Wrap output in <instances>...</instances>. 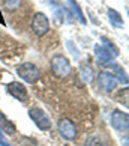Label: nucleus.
<instances>
[{"label":"nucleus","instance_id":"12","mask_svg":"<svg viewBox=\"0 0 129 146\" xmlns=\"http://www.w3.org/2000/svg\"><path fill=\"white\" fill-rule=\"evenodd\" d=\"M108 66H111V69L114 71V77H117V82H122L123 84H128V75L125 72V69H123L119 63H114V62H110L108 63Z\"/></svg>","mask_w":129,"mask_h":146},{"label":"nucleus","instance_id":"18","mask_svg":"<svg viewBox=\"0 0 129 146\" xmlns=\"http://www.w3.org/2000/svg\"><path fill=\"white\" fill-rule=\"evenodd\" d=\"M20 143L23 145V146H38L35 140H32V139H26V137L21 139V140H20Z\"/></svg>","mask_w":129,"mask_h":146},{"label":"nucleus","instance_id":"2","mask_svg":"<svg viewBox=\"0 0 129 146\" xmlns=\"http://www.w3.org/2000/svg\"><path fill=\"white\" fill-rule=\"evenodd\" d=\"M51 69H53V72H54L56 77H60V78L68 77L72 71L69 60L62 54H57L51 59Z\"/></svg>","mask_w":129,"mask_h":146},{"label":"nucleus","instance_id":"15","mask_svg":"<svg viewBox=\"0 0 129 146\" xmlns=\"http://www.w3.org/2000/svg\"><path fill=\"white\" fill-rule=\"evenodd\" d=\"M80 74H81V78L84 83H92L93 78H95V74H93V69L89 66V65H81L80 66Z\"/></svg>","mask_w":129,"mask_h":146},{"label":"nucleus","instance_id":"10","mask_svg":"<svg viewBox=\"0 0 129 146\" xmlns=\"http://www.w3.org/2000/svg\"><path fill=\"white\" fill-rule=\"evenodd\" d=\"M107 14H108V20H110L111 26H114L116 29H123V26H125V21H123L122 15L117 12L116 9L108 8V9H107Z\"/></svg>","mask_w":129,"mask_h":146},{"label":"nucleus","instance_id":"6","mask_svg":"<svg viewBox=\"0 0 129 146\" xmlns=\"http://www.w3.org/2000/svg\"><path fill=\"white\" fill-rule=\"evenodd\" d=\"M57 129L60 133V136L66 140H74L77 137V127L69 119H60L57 122Z\"/></svg>","mask_w":129,"mask_h":146},{"label":"nucleus","instance_id":"3","mask_svg":"<svg viewBox=\"0 0 129 146\" xmlns=\"http://www.w3.org/2000/svg\"><path fill=\"white\" fill-rule=\"evenodd\" d=\"M30 27L36 36H44L50 30V20L44 12H36L30 21Z\"/></svg>","mask_w":129,"mask_h":146},{"label":"nucleus","instance_id":"22","mask_svg":"<svg viewBox=\"0 0 129 146\" xmlns=\"http://www.w3.org/2000/svg\"><path fill=\"white\" fill-rule=\"evenodd\" d=\"M48 2H54V0H48Z\"/></svg>","mask_w":129,"mask_h":146},{"label":"nucleus","instance_id":"19","mask_svg":"<svg viewBox=\"0 0 129 146\" xmlns=\"http://www.w3.org/2000/svg\"><path fill=\"white\" fill-rule=\"evenodd\" d=\"M0 146H12L11 143L6 142V139L3 137V133H2V129H0Z\"/></svg>","mask_w":129,"mask_h":146},{"label":"nucleus","instance_id":"16","mask_svg":"<svg viewBox=\"0 0 129 146\" xmlns=\"http://www.w3.org/2000/svg\"><path fill=\"white\" fill-rule=\"evenodd\" d=\"M86 146H107V142L99 136H90L86 140Z\"/></svg>","mask_w":129,"mask_h":146},{"label":"nucleus","instance_id":"7","mask_svg":"<svg viewBox=\"0 0 129 146\" xmlns=\"http://www.w3.org/2000/svg\"><path fill=\"white\" fill-rule=\"evenodd\" d=\"M98 84L99 88L105 92V94H110L117 88V78L110 72H99L98 75Z\"/></svg>","mask_w":129,"mask_h":146},{"label":"nucleus","instance_id":"1","mask_svg":"<svg viewBox=\"0 0 129 146\" xmlns=\"http://www.w3.org/2000/svg\"><path fill=\"white\" fill-rule=\"evenodd\" d=\"M15 71H17L20 78H23L26 83H30V84L36 83L38 80H39V75H41L39 68H38L36 65L30 63V62H24V63L18 65Z\"/></svg>","mask_w":129,"mask_h":146},{"label":"nucleus","instance_id":"17","mask_svg":"<svg viewBox=\"0 0 129 146\" xmlns=\"http://www.w3.org/2000/svg\"><path fill=\"white\" fill-rule=\"evenodd\" d=\"M21 5V0H5V8L8 11H15Z\"/></svg>","mask_w":129,"mask_h":146},{"label":"nucleus","instance_id":"9","mask_svg":"<svg viewBox=\"0 0 129 146\" xmlns=\"http://www.w3.org/2000/svg\"><path fill=\"white\" fill-rule=\"evenodd\" d=\"M95 56H96V63L101 65V66H107L113 60V56L99 44L95 45Z\"/></svg>","mask_w":129,"mask_h":146},{"label":"nucleus","instance_id":"11","mask_svg":"<svg viewBox=\"0 0 129 146\" xmlns=\"http://www.w3.org/2000/svg\"><path fill=\"white\" fill-rule=\"evenodd\" d=\"M68 3H69V6H71V11H72L71 14L74 15V17L77 18L81 24H87V20H86L83 11H81V8H80V5L75 2V0H68Z\"/></svg>","mask_w":129,"mask_h":146},{"label":"nucleus","instance_id":"4","mask_svg":"<svg viewBox=\"0 0 129 146\" xmlns=\"http://www.w3.org/2000/svg\"><path fill=\"white\" fill-rule=\"evenodd\" d=\"M29 116L30 119L36 123V127H39V129L42 131H48L51 128V121L50 117L45 115V111L39 109V107H33V109L29 110Z\"/></svg>","mask_w":129,"mask_h":146},{"label":"nucleus","instance_id":"5","mask_svg":"<svg viewBox=\"0 0 129 146\" xmlns=\"http://www.w3.org/2000/svg\"><path fill=\"white\" fill-rule=\"evenodd\" d=\"M111 125L114 129L122 133H128L129 129V116L122 110H114L111 113Z\"/></svg>","mask_w":129,"mask_h":146},{"label":"nucleus","instance_id":"21","mask_svg":"<svg viewBox=\"0 0 129 146\" xmlns=\"http://www.w3.org/2000/svg\"><path fill=\"white\" fill-rule=\"evenodd\" d=\"M0 24H5V21H3V17H2V14H0Z\"/></svg>","mask_w":129,"mask_h":146},{"label":"nucleus","instance_id":"8","mask_svg":"<svg viewBox=\"0 0 129 146\" xmlns=\"http://www.w3.org/2000/svg\"><path fill=\"white\" fill-rule=\"evenodd\" d=\"M8 92L14 96L15 100H18L21 102L29 101V92H27V89H26V86L21 84V83L15 82V83L8 84Z\"/></svg>","mask_w":129,"mask_h":146},{"label":"nucleus","instance_id":"20","mask_svg":"<svg viewBox=\"0 0 129 146\" xmlns=\"http://www.w3.org/2000/svg\"><path fill=\"white\" fill-rule=\"evenodd\" d=\"M66 45L69 47V51H71L74 56H78V50H74V44H72L71 41H68V42H66Z\"/></svg>","mask_w":129,"mask_h":146},{"label":"nucleus","instance_id":"14","mask_svg":"<svg viewBox=\"0 0 129 146\" xmlns=\"http://www.w3.org/2000/svg\"><path fill=\"white\" fill-rule=\"evenodd\" d=\"M0 129H3V133H6L8 136H12V134H15V131H17L15 125L11 121H8L2 113H0Z\"/></svg>","mask_w":129,"mask_h":146},{"label":"nucleus","instance_id":"13","mask_svg":"<svg viewBox=\"0 0 129 146\" xmlns=\"http://www.w3.org/2000/svg\"><path fill=\"white\" fill-rule=\"evenodd\" d=\"M101 42H102V47L105 48L107 51L110 53V54L113 56V57H117L120 54V50L117 48V45L114 44V42H111L108 38H105V36H101Z\"/></svg>","mask_w":129,"mask_h":146}]
</instances>
